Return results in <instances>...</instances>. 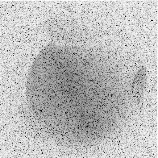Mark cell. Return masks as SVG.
Segmentation results:
<instances>
[{
  "instance_id": "1",
  "label": "cell",
  "mask_w": 158,
  "mask_h": 158,
  "mask_svg": "<svg viewBox=\"0 0 158 158\" xmlns=\"http://www.w3.org/2000/svg\"><path fill=\"white\" fill-rule=\"evenodd\" d=\"M146 69L143 68L137 73L134 78L132 86L134 96L139 99L142 97L146 81Z\"/></svg>"
}]
</instances>
